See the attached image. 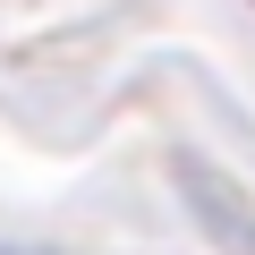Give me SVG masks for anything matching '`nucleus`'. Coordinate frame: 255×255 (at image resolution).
Masks as SVG:
<instances>
[{
	"mask_svg": "<svg viewBox=\"0 0 255 255\" xmlns=\"http://www.w3.org/2000/svg\"><path fill=\"white\" fill-rule=\"evenodd\" d=\"M170 187H179V204L196 213V230L213 238V247H230V255H255V204L213 170V162H196V153H170Z\"/></svg>",
	"mask_w": 255,
	"mask_h": 255,
	"instance_id": "obj_1",
	"label": "nucleus"
}]
</instances>
